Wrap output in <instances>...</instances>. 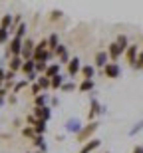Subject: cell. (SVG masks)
<instances>
[{"label":"cell","instance_id":"277c9868","mask_svg":"<svg viewBox=\"0 0 143 153\" xmlns=\"http://www.w3.org/2000/svg\"><path fill=\"white\" fill-rule=\"evenodd\" d=\"M102 72H103V76H105V78H109V79L121 78V68H119V64H115V62H109L107 66L102 70Z\"/></svg>","mask_w":143,"mask_h":153},{"label":"cell","instance_id":"6da1fadb","mask_svg":"<svg viewBox=\"0 0 143 153\" xmlns=\"http://www.w3.org/2000/svg\"><path fill=\"white\" fill-rule=\"evenodd\" d=\"M99 125H102L99 121H92V123L84 125V129L76 135V141H78V143H84V145H86L87 141H92V139H93V133L99 129Z\"/></svg>","mask_w":143,"mask_h":153},{"label":"cell","instance_id":"4dcf8cb0","mask_svg":"<svg viewBox=\"0 0 143 153\" xmlns=\"http://www.w3.org/2000/svg\"><path fill=\"white\" fill-rule=\"evenodd\" d=\"M40 91H44V90H42V88H40V84H38V82H36V84H32V85H30V94H32V96H34V97H38V96H40Z\"/></svg>","mask_w":143,"mask_h":153},{"label":"cell","instance_id":"83f0119b","mask_svg":"<svg viewBox=\"0 0 143 153\" xmlns=\"http://www.w3.org/2000/svg\"><path fill=\"white\" fill-rule=\"evenodd\" d=\"M22 135L28 137V139H34V137H36L34 127H32V125H26V127H22Z\"/></svg>","mask_w":143,"mask_h":153},{"label":"cell","instance_id":"484cf974","mask_svg":"<svg viewBox=\"0 0 143 153\" xmlns=\"http://www.w3.org/2000/svg\"><path fill=\"white\" fill-rule=\"evenodd\" d=\"M38 84H40L42 90H52V79L46 78V76H40V78H38Z\"/></svg>","mask_w":143,"mask_h":153},{"label":"cell","instance_id":"ac0fdd59","mask_svg":"<svg viewBox=\"0 0 143 153\" xmlns=\"http://www.w3.org/2000/svg\"><path fill=\"white\" fill-rule=\"evenodd\" d=\"M24 76H30V74H34L36 72V62L34 60H24V66H22V70H20Z\"/></svg>","mask_w":143,"mask_h":153},{"label":"cell","instance_id":"7a4b0ae2","mask_svg":"<svg viewBox=\"0 0 143 153\" xmlns=\"http://www.w3.org/2000/svg\"><path fill=\"white\" fill-rule=\"evenodd\" d=\"M103 114H105V108L99 103V100H97L96 96H92V100H90V109H87V123L96 121L97 115H103Z\"/></svg>","mask_w":143,"mask_h":153},{"label":"cell","instance_id":"60d3db41","mask_svg":"<svg viewBox=\"0 0 143 153\" xmlns=\"http://www.w3.org/2000/svg\"><path fill=\"white\" fill-rule=\"evenodd\" d=\"M107 153H109V151H107Z\"/></svg>","mask_w":143,"mask_h":153},{"label":"cell","instance_id":"4316f807","mask_svg":"<svg viewBox=\"0 0 143 153\" xmlns=\"http://www.w3.org/2000/svg\"><path fill=\"white\" fill-rule=\"evenodd\" d=\"M28 84H30L28 79H20V82H16V84H14V90H12V94H20V91H22Z\"/></svg>","mask_w":143,"mask_h":153},{"label":"cell","instance_id":"30bf717a","mask_svg":"<svg viewBox=\"0 0 143 153\" xmlns=\"http://www.w3.org/2000/svg\"><path fill=\"white\" fill-rule=\"evenodd\" d=\"M82 62H80V58H72L70 60V64H68V76L70 78H76L78 74H82Z\"/></svg>","mask_w":143,"mask_h":153},{"label":"cell","instance_id":"f546056e","mask_svg":"<svg viewBox=\"0 0 143 153\" xmlns=\"http://www.w3.org/2000/svg\"><path fill=\"white\" fill-rule=\"evenodd\" d=\"M10 30H4L0 28V44H6V42H10Z\"/></svg>","mask_w":143,"mask_h":153},{"label":"cell","instance_id":"2e32d148","mask_svg":"<svg viewBox=\"0 0 143 153\" xmlns=\"http://www.w3.org/2000/svg\"><path fill=\"white\" fill-rule=\"evenodd\" d=\"M82 79H93V76H96V66H92V64H86L84 68H82Z\"/></svg>","mask_w":143,"mask_h":153},{"label":"cell","instance_id":"cb8c5ba5","mask_svg":"<svg viewBox=\"0 0 143 153\" xmlns=\"http://www.w3.org/2000/svg\"><path fill=\"white\" fill-rule=\"evenodd\" d=\"M26 30H28L26 22L18 24V26H16V30H14V36H16V38H20V40H24V36H26Z\"/></svg>","mask_w":143,"mask_h":153},{"label":"cell","instance_id":"e0dca14e","mask_svg":"<svg viewBox=\"0 0 143 153\" xmlns=\"http://www.w3.org/2000/svg\"><path fill=\"white\" fill-rule=\"evenodd\" d=\"M58 46H60V38H58V34H56V32H52V34L48 36V50L56 54Z\"/></svg>","mask_w":143,"mask_h":153},{"label":"cell","instance_id":"f1b7e54d","mask_svg":"<svg viewBox=\"0 0 143 153\" xmlns=\"http://www.w3.org/2000/svg\"><path fill=\"white\" fill-rule=\"evenodd\" d=\"M115 42H117V44H119L121 48H123V50H127V48L131 46V44H129V40H127V36H125V34H119V36H117V40H115Z\"/></svg>","mask_w":143,"mask_h":153},{"label":"cell","instance_id":"d6986e66","mask_svg":"<svg viewBox=\"0 0 143 153\" xmlns=\"http://www.w3.org/2000/svg\"><path fill=\"white\" fill-rule=\"evenodd\" d=\"M22 66H24V58L22 56H18V58H10V72H20L22 70Z\"/></svg>","mask_w":143,"mask_h":153},{"label":"cell","instance_id":"8fae6325","mask_svg":"<svg viewBox=\"0 0 143 153\" xmlns=\"http://www.w3.org/2000/svg\"><path fill=\"white\" fill-rule=\"evenodd\" d=\"M56 58H58V64H60V66H62V64H66V66H68V64H70V60H72V58H70L68 48H66L64 44H60V46H58V50H56Z\"/></svg>","mask_w":143,"mask_h":153},{"label":"cell","instance_id":"1f68e13d","mask_svg":"<svg viewBox=\"0 0 143 153\" xmlns=\"http://www.w3.org/2000/svg\"><path fill=\"white\" fill-rule=\"evenodd\" d=\"M133 70H143V50L139 52V56H137V62H135V66H133Z\"/></svg>","mask_w":143,"mask_h":153},{"label":"cell","instance_id":"603a6c76","mask_svg":"<svg viewBox=\"0 0 143 153\" xmlns=\"http://www.w3.org/2000/svg\"><path fill=\"white\" fill-rule=\"evenodd\" d=\"M48 105V94H40L38 97H34V108H46Z\"/></svg>","mask_w":143,"mask_h":153},{"label":"cell","instance_id":"74e56055","mask_svg":"<svg viewBox=\"0 0 143 153\" xmlns=\"http://www.w3.org/2000/svg\"><path fill=\"white\" fill-rule=\"evenodd\" d=\"M8 102H10V103H16V102H18L16 94H12V96H8Z\"/></svg>","mask_w":143,"mask_h":153},{"label":"cell","instance_id":"8992f818","mask_svg":"<svg viewBox=\"0 0 143 153\" xmlns=\"http://www.w3.org/2000/svg\"><path fill=\"white\" fill-rule=\"evenodd\" d=\"M109 62H111V60H109L107 50H99L96 54V58H93V66H96V68H99V70H103Z\"/></svg>","mask_w":143,"mask_h":153},{"label":"cell","instance_id":"5b68a950","mask_svg":"<svg viewBox=\"0 0 143 153\" xmlns=\"http://www.w3.org/2000/svg\"><path fill=\"white\" fill-rule=\"evenodd\" d=\"M107 54H109V60L117 64V60H119V58L125 54V50H123V48H121L117 42H111V44L107 46Z\"/></svg>","mask_w":143,"mask_h":153},{"label":"cell","instance_id":"836d02e7","mask_svg":"<svg viewBox=\"0 0 143 153\" xmlns=\"http://www.w3.org/2000/svg\"><path fill=\"white\" fill-rule=\"evenodd\" d=\"M76 88H78V85H76L74 82H66V84H64V88H62V91H74Z\"/></svg>","mask_w":143,"mask_h":153},{"label":"cell","instance_id":"8d00e7d4","mask_svg":"<svg viewBox=\"0 0 143 153\" xmlns=\"http://www.w3.org/2000/svg\"><path fill=\"white\" fill-rule=\"evenodd\" d=\"M131 153H143V145H135Z\"/></svg>","mask_w":143,"mask_h":153},{"label":"cell","instance_id":"d590c367","mask_svg":"<svg viewBox=\"0 0 143 153\" xmlns=\"http://www.w3.org/2000/svg\"><path fill=\"white\" fill-rule=\"evenodd\" d=\"M14 76H16V74L8 70V72H6V79H4V82H14Z\"/></svg>","mask_w":143,"mask_h":153},{"label":"cell","instance_id":"3957f363","mask_svg":"<svg viewBox=\"0 0 143 153\" xmlns=\"http://www.w3.org/2000/svg\"><path fill=\"white\" fill-rule=\"evenodd\" d=\"M22 50H24V40L12 36V40L8 42V56L18 58V56H22Z\"/></svg>","mask_w":143,"mask_h":153},{"label":"cell","instance_id":"ab89813d","mask_svg":"<svg viewBox=\"0 0 143 153\" xmlns=\"http://www.w3.org/2000/svg\"><path fill=\"white\" fill-rule=\"evenodd\" d=\"M38 153H42V151H38Z\"/></svg>","mask_w":143,"mask_h":153},{"label":"cell","instance_id":"44dd1931","mask_svg":"<svg viewBox=\"0 0 143 153\" xmlns=\"http://www.w3.org/2000/svg\"><path fill=\"white\" fill-rule=\"evenodd\" d=\"M64 84H66V78H64L62 74H60V76H56V78H52V90H54V91L62 90V88H64Z\"/></svg>","mask_w":143,"mask_h":153},{"label":"cell","instance_id":"9a60e30c","mask_svg":"<svg viewBox=\"0 0 143 153\" xmlns=\"http://www.w3.org/2000/svg\"><path fill=\"white\" fill-rule=\"evenodd\" d=\"M93 88H96V82H93V79H82V84L78 85V91L90 94V91H93Z\"/></svg>","mask_w":143,"mask_h":153},{"label":"cell","instance_id":"f35d334b","mask_svg":"<svg viewBox=\"0 0 143 153\" xmlns=\"http://www.w3.org/2000/svg\"><path fill=\"white\" fill-rule=\"evenodd\" d=\"M4 102H6L4 97H0V105H4Z\"/></svg>","mask_w":143,"mask_h":153},{"label":"cell","instance_id":"52a82bcc","mask_svg":"<svg viewBox=\"0 0 143 153\" xmlns=\"http://www.w3.org/2000/svg\"><path fill=\"white\" fill-rule=\"evenodd\" d=\"M64 129L68 131V133H74V135H78V133L84 129V125H82V121H80L78 117H74V119H68V121H66Z\"/></svg>","mask_w":143,"mask_h":153},{"label":"cell","instance_id":"7402d4cb","mask_svg":"<svg viewBox=\"0 0 143 153\" xmlns=\"http://www.w3.org/2000/svg\"><path fill=\"white\" fill-rule=\"evenodd\" d=\"M32 143H34L36 147L40 149L42 153H46V149H48V145H46V141H44V135H36L34 139H32Z\"/></svg>","mask_w":143,"mask_h":153},{"label":"cell","instance_id":"4fadbf2b","mask_svg":"<svg viewBox=\"0 0 143 153\" xmlns=\"http://www.w3.org/2000/svg\"><path fill=\"white\" fill-rule=\"evenodd\" d=\"M102 145V139H97V137H93L92 141H87L86 145H82V149L78 153H92V151H96L97 147Z\"/></svg>","mask_w":143,"mask_h":153},{"label":"cell","instance_id":"d6a6232c","mask_svg":"<svg viewBox=\"0 0 143 153\" xmlns=\"http://www.w3.org/2000/svg\"><path fill=\"white\" fill-rule=\"evenodd\" d=\"M62 18V10H52L50 12V20L52 22H56V20H60Z\"/></svg>","mask_w":143,"mask_h":153},{"label":"cell","instance_id":"7c38bea8","mask_svg":"<svg viewBox=\"0 0 143 153\" xmlns=\"http://www.w3.org/2000/svg\"><path fill=\"white\" fill-rule=\"evenodd\" d=\"M34 50H36V44H34V40L26 38V40H24V50H22V58H24V60H32V56H34Z\"/></svg>","mask_w":143,"mask_h":153},{"label":"cell","instance_id":"ba28073f","mask_svg":"<svg viewBox=\"0 0 143 153\" xmlns=\"http://www.w3.org/2000/svg\"><path fill=\"white\" fill-rule=\"evenodd\" d=\"M139 52H141V50L137 48V44H131V46H129V48L125 50V54H123V56H125V60L129 62V66H131V68L135 66V62H137Z\"/></svg>","mask_w":143,"mask_h":153},{"label":"cell","instance_id":"5bb4252c","mask_svg":"<svg viewBox=\"0 0 143 153\" xmlns=\"http://www.w3.org/2000/svg\"><path fill=\"white\" fill-rule=\"evenodd\" d=\"M12 26H14V16H12L10 12L8 14H2V18H0V28L12 30Z\"/></svg>","mask_w":143,"mask_h":153},{"label":"cell","instance_id":"ffe728a7","mask_svg":"<svg viewBox=\"0 0 143 153\" xmlns=\"http://www.w3.org/2000/svg\"><path fill=\"white\" fill-rule=\"evenodd\" d=\"M44 76H46V78H56V76H60V64H58V62H52L50 64V66H48V70H46V74H44Z\"/></svg>","mask_w":143,"mask_h":153},{"label":"cell","instance_id":"d4e9b609","mask_svg":"<svg viewBox=\"0 0 143 153\" xmlns=\"http://www.w3.org/2000/svg\"><path fill=\"white\" fill-rule=\"evenodd\" d=\"M46 129H48L46 121H42V119H38V121H36V125H34L36 135H44V133H46Z\"/></svg>","mask_w":143,"mask_h":153},{"label":"cell","instance_id":"e575fe53","mask_svg":"<svg viewBox=\"0 0 143 153\" xmlns=\"http://www.w3.org/2000/svg\"><path fill=\"white\" fill-rule=\"evenodd\" d=\"M141 129H143V121H139V123H135L131 129H129V135H135V133H137V131H141Z\"/></svg>","mask_w":143,"mask_h":153},{"label":"cell","instance_id":"9c48e42d","mask_svg":"<svg viewBox=\"0 0 143 153\" xmlns=\"http://www.w3.org/2000/svg\"><path fill=\"white\" fill-rule=\"evenodd\" d=\"M32 115H34L36 119H42V121L48 123V121L52 119V108L50 105H46V108H34V114Z\"/></svg>","mask_w":143,"mask_h":153}]
</instances>
